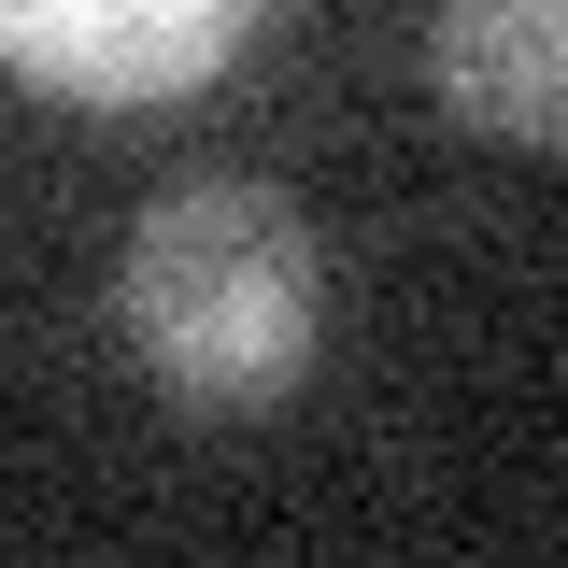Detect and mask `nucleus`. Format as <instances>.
<instances>
[{
    "label": "nucleus",
    "mask_w": 568,
    "mask_h": 568,
    "mask_svg": "<svg viewBox=\"0 0 568 568\" xmlns=\"http://www.w3.org/2000/svg\"><path fill=\"white\" fill-rule=\"evenodd\" d=\"M114 327H129V369L171 398V413H284L313 384V327H327V271H313V227L284 185H171V200L129 227V271H114Z\"/></svg>",
    "instance_id": "f257e3e1"
},
{
    "label": "nucleus",
    "mask_w": 568,
    "mask_h": 568,
    "mask_svg": "<svg viewBox=\"0 0 568 568\" xmlns=\"http://www.w3.org/2000/svg\"><path fill=\"white\" fill-rule=\"evenodd\" d=\"M256 0H0V71L58 85L85 114H142V100H185L242 58Z\"/></svg>",
    "instance_id": "f03ea898"
},
{
    "label": "nucleus",
    "mask_w": 568,
    "mask_h": 568,
    "mask_svg": "<svg viewBox=\"0 0 568 568\" xmlns=\"http://www.w3.org/2000/svg\"><path fill=\"white\" fill-rule=\"evenodd\" d=\"M426 100L469 142L568 156V0H440L426 14Z\"/></svg>",
    "instance_id": "7ed1b4c3"
}]
</instances>
